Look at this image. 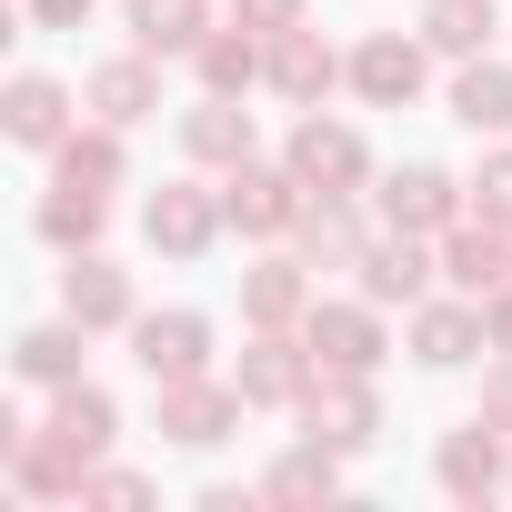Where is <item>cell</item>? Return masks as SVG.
<instances>
[{"mask_svg":"<svg viewBox=\"0 0 512 512\" xmlns=\"http://www.w3.org/2000/svg\"><path fill=\"white\" fill-rule=\"evenodd\" d=\"M282 161L302 171L312 201H362V191H372V141H362L352 121H332V111H302L292 141H282Z\"/></svg>","mask_w":512,"mask_h":512,"instance_id":"1","label":"cell"},{"mask_svg":"<svg viewBox=\"0 0 512 512\" xmlns=\"http://www.w3.org/2000/svg\"><path fill=\"white\" fill-rule=\"evenodd\" d=\"M221 211H231L241 241H292L302 211H312V191H302L292 161H262V151H251L241 171H221Z\"/></svg>","mask_w":512,"mask_h":512,"instance_id":"2","label":"cell"},{"mask_svg":"<svg viewBox=\"0 0 512 512\" xmlns=\"http://www.w3.org/2000/svg\"><path fill=\"white\" fill-rule=\"evenodd\" d=\"M362 302H382V312H412V302H432V282H442V241L432 231H372V251H362Z\"/></svg>","mask_w":512,"mask_h":512,"instance_id":"3","label":"cell"},{"mask_svg":"<svg viewBox=\"0 0 512 512\" xmlns=\"http://www.w3.org/2000/svg\"><path fill=\"white\" fill-rule=\"evenodd\" d=\"M231 382H241V402H251V412H302V402H312V382H322V362H312V342H302V332H251V342H241V362H231Z\"/></svg>","mask_w":512,"mask_h":512,"instance_id":"4","label":"cell"},{"mask_svg":"<svg viewBox=\"0 0 512 512\" xmlns=\"http://www.w3.org/2000/svg\"><path fill=\"white\" fill-rule=\"evenodd\" d=\"M221 231H231V211H221V191H201V181H161V191L141 201V241L161 251V262H211Z\"/></svg>","mask_w":512,"mask_h":512,"instance_id":"5","label":"cell"},{"mask_svg":"<svg viewBox=\"0 0 512 512\" xmlns=\"http://www.w3.org/2000/svg\"><path fill=\"white\" fill-rule=\"evenodd\" d=\"M342 81H352V51H332L312 21H302V31H272V61H262V91H272V101H292V111H322Z\"/></svg>","mask_w":512,"mask_h":512,"instance_id":"6","label":"cell"},{"mask_svg":"<svg viewBox=\"0 0 512 512\" xmlns=\"http://www.w3.org/2000/svg\"><path fill=\"white\" fill-rule=\"evenodd\" d=\"M372 201H382V221H392V231H432V241H442V231L472 211V181H452L442 161H402V171H382V181H372Z\"/></svg>","mask_w":512,"mask_h":512,"instance_id":"7","label":"cell"},{"mask_svg":"<svg viewBox=\"0 0 512 512\" xmlns=\"http://www.w3.org/2000/svg\"><path fill=\"white\" fill-rule=\"evenodd\" d=\"M432 482H442L452 502H492V492L512 482V432H502V422H482V412H472V422H452V432L432 442Z\"/></svg>","mask_w":512,"mask_h":512,"instance_id":"8","label":"cell"},{"mask_svg":"<svg viewBox=\"0 0 512 512\" xmlns=\"http://www.w3.org/2000/svg\"><path fill=\"white\" fill-rule=\"evenodd\" d=\"M422 81H432V41H422V31H372V41H352V91H362L372 111H412Z\"/></svg>","mask_w":512,"mask_h":512,"instance_id":"9","label":"cell"},{"mask_svg":"<svg viewBox=\"0 0 512 512\" xmlns=\"http://www.w3.org/2000/svg\"><path fill=\"white\" fill-rule=\"evenodd\" d=\"M241 382H221V372H181V382H161V432L181 442V452H211V442H231L241 432Z\"/></svg>","mask_w":512,"mask_h":512,"instance_id":"10","label":"cell"},{"mask_svg":"<svg viewBox=\"0 0 512 512\" xmlns=\"http://www.w3.org/2000/svg\"><path fill=\"white\" fill-rule=\"evenodd\" d=\"M71 111H91L71 81H51V71H11V91H0V131H11V151H61L81 121Z\"/></svg>","mask_w":512,"mask_h":512,"instance_id":"11","label":"cell"},{"mask_svg":"<svg viewBox=\"0 0 512 512\" xmlns=\"http://www.w3.org/2000/svg\"><path fill=\"white\" fill-rule=\"evenodd\" d=\"M302 432L332 442V452H372V442H382V392H372V372H322L312 402H302Z\"/></svg>","mask_w":512,"mask_h":512,"instance_id":"12","label":"cell"},{"mask_svg":"<svg viewBox=\"0 0 512 512\" xmlns=\"http://www.w3.org/2000/svg\"><path fill=\"white\" fill-rule=\"evenodd\" d=\"M312 262H302V251H262V262H251L241 272V322L251 332H302L312 322Z\"/></svg>","mask_w":512,"mask_h":512,"instance_id":"13","label":"cell"},{"mask_svg":"<svg viewBox=\"0 0 512 512\" xmlns=\"http://www.w3.org/2000/svg\"><path fill=\"white\" fill-rule=\"evenodd\" d=\"M0 432H11V492L21 502H81L91 492V462L61 432H41V422H0Z\"/></svg>","mask_w":512,"mask_h":512,"instance_id":"14","label":"cell"},{"mask_svg":"<svg viewBox=\"0 0 512 512\" xmlns=\"http://www.w3.org/2000/svg\"><path fill=\"white\" fill-rule=\"evenodd\" d=\"M302 342H312V362L322 372H382V302H312V322H302Z\"/></svg>","mask_w":512,"mask_h":512,"instance_id":"15","label":"cell"},{"mask_svg":"<svg viewBox=\"0 0 512 512\" xmlns=\"http://www.w3.org/2000/svg\"><path fill=\"white\" fill-rule=\"evenodd\" d=\"M61 312H71L81 332H131V322H141V292H131V272L111 262V251H71V272H61Z\"/></svg>","mask_w":512,"mask_h":512,"instance_id":"16","label":"cell"},{"mask_svg":"<svg viewBox=\"0 0 512 512\" xmlns=\"http://www.w3.org/2000/svg\"><path fill=\"white\" fill-rule=\"evenodd\" d=\"M131 362L141 382H181V372H211V312H141L131 322Z\"/></svg>","mask_w":512,"mask_h":512,"instance_id":"17","label":"cell"},{"mask_svg":"<svg viewBox=\"0 0 512 512\" xmlns=\"http://www.w3.org/2000/svg\"><path fill=\"white\" fill-rule=\"evenodd\" d=\"M412 362L422 372H462L472 352H492V332H482V302L472 292H452V302H412Z\"/></svg>","mask_w":512,"mask_h":512,"instance_id":"18","label":"cell"},{"mask_svg":"<svg viewBox=\"0 0 512 512\" xmlns=\"http://www.w3.org/2000/svg\"><path fill=\"white\" fill-rule=\"evenodd\" d=\"M442 282H452V292H472V302H492V292L512 282V231H502V221H482V211H462V221L442 231Z\"/></svg>","mask_w":512,"mask_h":512,"instance_id":"19","label":"cell"},{"mask_svg":"<svg viewBox=\"0 0 512 512\" xmlns=\"http://www.w3.org/2000/svg\"><path fill=\"white\" fill-rule=\"evenodd\" d=\"M251 151H262V131H251V111H241L231 91H201V101L181 111V161H201V171H241Z\"/></svg>","mask_w":512,"mask_h":512,"instance_id":"20","label":"cell"},{"mask_svg":"<svg viewBox=\"0 0 512 512\" xmlns=\"http://www.w3.org/2000/svg\"><path fill=\"white\" fill-rule=\"evenodd\" d=\"M81 101H91V121H121V131H141V121L161 111V61H151V51L131 41L121 61H91Z\"/></svg>","mask_w":512,"mask_h":512,"instance_id":"21","label":"cell"},{"mask_svg":"<svg viewBox=\"0 0 512 512\" xmlns=\"http://www.w3.org/2000/svg\"><path fill=\"white\" fill-rule=\"evenodd\" d=\"M41 432H61V442H71V452H81V462L101 472V462H111V442H121V402H111L101 382H61V392H51V422H41Z\"/></svg>","mask_w":512,"mask_h":512,"instance_id":"22","label":"cell"},{"mask_svg":"<svg viewBox=\"0 0 512 512\" xmlns=\"http://www.w3.org/2000/svg\"><path fill=\"white\" fill-rule=\"evenodd\" d=\"M262 61H272V41L262 31H241V21H221V31H201V51H191V81L201 91H262Z\"/></svg>","mask_w":512,"mask_h":512,"instance_id":"23","label":"cell"},{"mask_svg":"<svg viewBox=\"0 0 512 512\" xmlns=\"http://www.w3.org/2000/svg\"><path fill=\"white\" fill-rule=\"evenodd\" d=\"M81 352H91V332L61 312V322H31V332L11 342V372H21L31 392H61V382H81Z\"/></svg>","mask_w":512,"mask_h":512,"instance_id":"24","label":"cell"},{"mask_svg":"<svg viewBox=\"0 0 512 512\" xmlns=\"http://www.w3.org/2000/svg\"><path fill=\"white\" fill-rule=\"evenodd\" d=\"M452 121H462L472 141H502V131H512V61H492V51L462 61V71H452Z\"/></svg>","mask_w":512,"mask_h":512,"instance_id":"25","label":"cell"},{"mask_svg":"<svg viewBox=\"0 0 512 512\" xmlns=\"http://www.w3.org/2000/svg\"><path fill=\"white\" fill-rule=\"evenodd\" d=\"M292 251H302L312 272H362L372 231H362V211H352V201H312V211H302V231H292Z\"/></svg>","mask_w":512,"mask_h":512,"instance_id":"26","label":"cell"},{"mask_svg":"<svg viewBox=\"0 0 512 512\" xmlns=\"http://www.w3.org/2000/svg\"><path fill=\"white\" fill-rule=\"evenodd\" d=\"M201 31H211V0H131V41L151 61H191Z\"/></svg>","mask_w":512,"mask_h":512,"instance_id":"27","label":"cell"},{"mask_svg":"<svg viewBox=\"0 0 512 512\" xmlns=\"http://www.w3.org/2000/svg\"><path fill=\"white\" fill-rule=\"evenodd\" d=\"M51 181H91V191H121L131 181V151H121V121H91L51 151Z\"/></svg>","mask_w":512,"mask_h":512,"instance_id":"28","label":"cell"},{"mask_svg":"<svg viewBox=\"0 0 512 512\" xmlns=\"http://www.w3.org/2000/svg\"><path fill=\"white\" fill-rule=\"evenodd\" d=\"M101 221H111V191L51 181V201H41V241H51V251H101Z\"/></svg>","mask_w":512,"mask_h":512,"instance_id":"29","label":"cell"},{"mask_svg":"<svg viewBox=\"0 0 512 512\" xmlns=\"http://www.w3.org/2000/svg\"><path fill=\"white\" fill-rule=\"evenodd\" d=\"M332 492H342V452H332V442H312V432L262 472V502H332Z\"/></svg>","mask_w":512,"mask_h":512,"instance_id":"30","label":"cell"},{"mask_svg":"<svg viewBox=\"0 0 512 512\" xmlns=\"http://www.w3.org/2000/svg\"><path fill=\"white\" fill-rule=\"evenodd\" d=\"M492 31H502L492 0H422V41H432L442 61H482V51H492Z\"/></svg>","mask_w":512,"mask_h":512,"instance_id":"31","label":"cell"},{"mask_svg":"<svg viewBox=\"0 0 512 512\" xmlns=\"http://www.w3.org/2000/svg\"><path fill=\"white\" fill-rule=\"evenodd\" d=\"M141 502H151V472H121V462H101L81 492V512H141Z\"/></svg>","mask_w":512,"mask_h":512,"instance_id":"32","label":"cell"},{"mask_svg":"<svg viewBox=\"0 0 512 512\" xmlns=\"http://www.w3.org/2000/svg\"><path fill=\"white\" fill-rule=\"evenodd\" d=\"M472 211L512 231V151H482V171H472Z\"/></svg>","mask_w":512,"mask_h":512,"instance_id":"33","label":"cell"},{"mask_svg":"<svg viewBox=\"0 0 512 512\" xmlns=\"http://www.w3.org/2000/svg\"><path fill=\"white\" fill-rule=\"evenodd\" d=\"M231 21L272 41V31H302V21H312V0H231Z\"/></svg>","mask_w":512,"mask_h":512,"instance_id":"34","label":"cell"},{"mask_svg":"<svg viewBox=\"0 0 512 512\" xmlns=\"http://www.w3.org/2000/svg\"><path fill=\"white\" fill-rule=\"evenodd\" d=\"M21 21H31V31H81L91 0H21Z\"/></svg>","mask_w":512,"mask_h":512,"instance_id":"35","label":"cell"},{"mask_svg":"<svg viewBox=\"0 0 512 512\" xmlns=\"http://www.w3.org/2000/svg\"><path fill=\"white\" fill-rule=\"evenodd\" d=\"M482 422H502V432H512V352L482 372Z\"/></svg>","mask_w":512,"mask_h":512,"instance_id":"36","label":"cell"},{"mask_svg":"<svg viewBox=\"0 0 512 512\" xmlns=\"http://www.w3.org/2000/svg\"><path fill=\"white\" fill-rule=\"evenodd\" d=\"M482 332H492V352H512V282L482 302Z\"/></svg>","mask_w":512,"mask_h":512,"instance_id":"37","label":"cell"}]
</instances>
